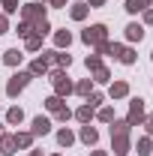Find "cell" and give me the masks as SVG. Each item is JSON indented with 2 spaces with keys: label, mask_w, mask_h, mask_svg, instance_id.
Segmentation results:
<instances>
[{
  "label": "cell",
  "mask_w": 153,
  "mask_h": 156,
  "mask_svg": "<svg viewBox=\"0 0 153 156\" xmlns=\"http://www.w3.org/2000/svg\"><path fill=\"white\" fill-rule=\"evenodd\" d=\"M51 84H54V90H57L54 96H69V93L75 90V87H72V81L66 78V72H60V69L51 72Z\"/></svg>",
  "instance_id": "1"
},
{
  "label": "cell",
  "mask_w": 153,
  "mask_h": 156,
  "mask_svg": "<svg viewBox=\"0 0 153 156\" xmlns=\"http://www.w3.org/2000/svg\"><path fill=\"white\" fill-rule=\"evenodd\" d=\"M105 36H108V27H105V24H90V27L81 33V39H84L87 45H99V42H105Z\"/></svg>",
  "instance_id": "2"
},
{
  "label": "cell",
  "mask_w": 153,
  "mask_h": 156,
  "mask_svg": "<svg viewBox=\"0 0 153 156\" xmlns=\"http://www.w3.org/2000/svg\"><path fill=\"white\" fill-rule=\"evenodd\" d=\"M30 78H33L30 72H15V75L9 78V84H6V93H9V96H18L21 90L30 84Z\"/></svg>",
  "instance_id": "3"
},
{
  "label": "cell",
  "mask_w": 153,
  "mask_h": 156,
  "mask_svg": "<svg viewBox=\"0 0 153 156\" xmlns=\"http://www.w3.org/2000/svg\"><path fill=\"white\" fill-rule=\"evenodd\" d=\"M144 99H138L135 96L132 102H129V117H126V123H129V126H141V120H144Z\"/></svg>",
  "instance_id": "4"
},
{
  "label": "cell",
  "mask_w": 153,
  "mask_h": 156,
  "mask_svg": "<svg viewBox=\"0 0 153 156\" xmlns=\"http://www.w3.org/2000/svg\"><path fill=\"white\" fill-rule=\"evenodd\" d=\"M21 15H24L27 24H30V21L36 24V21L45 18V6H42V3H27V6H21Z\"/></svg>",
  "instance_id": "5"
},
{
  "label": "cell",
  "mask_w": 153,
  "mask_h": 156,
  "mask_svg": "<svg viewBox=\"0 0 153 156\" xmlns=\"http://www.w3.org/2000/svg\"><path fill=\"white\" fill-rule=\"evenodd\" d=\"M111 54H117V60H120V63H126V66L135 63V51H132V48H126V45H114V48H111Z\"/></svg>",
  "instance_id": "6"
},
{
  "label": "cell",
  "mask_w": 153,
  "mask_h": 156,
  "mask_svg": "<svg viewBox=\"0 0 153 156\" xmlns=\"http://www.w3.org/2000/svg\"><path fill=\"white\" fill-rule=\"evenodd\" d=\"M30 132H33V135H48V132H51V120H48V117H33V129H30Z\"/></svg>",
  "instance_id": "7"
},
{
  "label": "cell",
  "mask_w": 153,
  "mask_h": 156,
  "mask_svg": "<svg viewBox=\"0 0 153 156\" xmlns=\"http://www.w3.org/2000/svg\"><path fill=\"white\" fill-rule=\"evenodd\" d=\"M126 39H129V42H141V39H144V27H141V24H126Z\"/></svg>",
  "instance_id": "8"
},
{
  "label": "cell",
  "mask_w": 153,
  "mask_h": 156,
  "mask_svg": "<svg viewBox=\"0 0 153 156\" xmlns=\"http://www.w3.org/2000/svg\"><path fill=\"white\" fill-rule=\"evenodd\" d=\"M111 138H114V153L117 156L129 153V135H111Z\"/></svg>",
  "instance_id": "9"
},
{
  "label": "cell",
  "mask_w": 153,
  "mask_h": 156,
  "mask_svg": "<svg viewBox=\"0 0 153 156\" xmlns=\"http://www.w3.org/2000/svg\"><path fill=\"white\" fill-rule=\"evenodd\" d=\"M15 150H18V144H15V138H12V135H3V138H0V153H3V156H12Z\"/></svg>",
  "instance_id": "10"
},
{
  "label": "cell",
  "mask_w": 153,
  "mask_h": 156,
  "mask_svg": "<svg viewBox=\"0 0 153 156\" xmlns=\"http://www.w3.org/2000/svg\"><path fill=\"white\" fill-rule=\"evenodd\" d=\"M81 141H84V144H96V141H99V132H96L90 123H84V129H81Z\"/></svg>",
  "instance_id": "11"
},
{
  "label": "cell",
  "mask_w": 153,
  "mask_h": 156,
  "mask_svg": "<svg viewBox=\"0 0 153 156\" xmlns=\"http://www.w3.org/2000/svg\"><path fill=\"white\" fill-rule=\"evenodd\" d=\"M87 9H90L87 3H72V9H69V15H72L75 21H84V18H87Z\"/></svg>",
  "instance_id": "12"
},
{
  "label": "cell",
  "mask_w": 153,
  "mask_h": 156,
  "mask_svg": "<svg viewBox=\"0 0 153 156\" xmlns=\"http://www.w3.org/2000/svg\"><path fill=\"white\" fill-rule=\"evenodd\" d=\"M21 57H24V54H21L18 48H9V51L3 54V63H6V66H18V63H21Z\"/></svg>",
  "instance_id": "13"
},
{
  "label": "cell",
  "mask_w": 153,
  "mask_h": 156,
  "mask_svg": "<svg viewBox=\"0 0 153 156\" xmlns=\"http://www.w3.org/2000/svg\"><path fill=\"white\" fill-rule=\"evenodd\" d=\"M69 42H72V33L69 30H57L54 33V45L57 48H69Z\"/></svg>",
  "instance_id": "14"
},
{
  "label": "cell",
  "mask_w": 153,
  "mask_h": 156,
  "mask_svg": "<svg viewBox=\"0 0 153 156\" xmlns=\"http://www.w3.org/2000/svg\"><path fill=\"white\" fill-rule=\"evenodd\" d=\"M147 6H150V0H126V12H144V9H147Z\"/></svg>",
  "instance_id": "15"
},
{
  "label": "cell",
  "mask_w": 153,
  "mask_h": 156,
  "mask_svg": "<svg viewBox=\"0 0 153 156\" xmlns=\"http://www.w3.org/2000/svg\"><path fill=\"white\" fill-rule=\"evenodd\" d=\"M75 93H81V96H90V93H93V78H84V81H78V84H75Z\"/></svg>",
  "instance_id": "16"
},
{
  "label": "cell",
  "mask_w": 153,
  "mask_h": 156,
  "mask_svg": "<svg viewBox=\"0 0 153 156\" xmlns=\"http://www.w3.org/2000/svg\"><path fill=\"white\" fill-rule=\"evenodd\" d=\"M129 129H132V126H129L126 120H114V123H111V135H129Z\"/></svg>",
  "instance_id": "17"
},
{
  "label": "cell",
  "mask_w": 153,
  "mask_h": 156,
  "mask_svg": "<svg viewBox=\"0 0 153 156\" xmlns=\"http://www.w3.org/2000/svg\"><path fill=\"white\" fill-rule=\"evenodd\" d=\"M27 72H30V75H45V72H48V63L39 57V60H33V63H30V69H27Z\"/></svg>",
  "instance_id": "18"
},
{
  "label": "cell",
  "mask_w": 153,
  "mask_h": 156,
  "mask_svg": "<svg viewBox=\"0 0 153 156\" xmlns=\"http://www.w3.org/2000/svg\"><path fill=\"white\" fill-rule=\"evenodd\" d=\"M126 93H129V84H126V81H114V84H111V96L114 99L126 96Z\"/></svg>",
  "instance_id": "19"
},
{
  "label": "cell",
  "mask_w": 153,
  "mask_h": 156,
  "mask_svg": "<svg viewBox=\"0 0 153 156\" xmlns=\"http://www.w3.org/2000/svg\"><path fill=\"white\" fill-rule=\"evenodd\" d=\"M75 117L81 120V123H90V120H93V105H81V108L75 111Z\"/></svg>",
  "instance_id": "20"
},
{
  "label": "cell",
  "mask_w": 153,
  "mask_h": 156,
  "mask_svg": "<svg viewBox=\"0 0 153 156\" xmlns=\"http://www.w3.org/2000/svg\"><path fill=\"white\" fill-rule=\"evenodd\" d=\"M45 108H48V111H54V114H57L60 108H66V105H63V99H60V96H48V99H45Z\"/></svg>",
  "instance_id": "21"
},
{
  "label": "cell",
  "mask_w": 153,
  "mask_h": 156,
  "mask_svg": "<svg viewBox=\"0 0 153 156\" xmlns=\"http://www.w3.org/2000/svg\"><path fill=\"white\" fill-rule=\"evenodd\" d=\"M21 120H24V111H21L18 105H15V108H9V111H6V123H21Z\"/></svg>",
  "instance_id": "22"
},
{
  "label": "cell",
  "mask_w": 153,
  "mask_h": 156,
  "mask_svg": "<svg viewBox=\"0 0 153 156\" xmlns=\"http://www.w3.org/2000/svg\"><path fill=\"white\" fill-rule=\"evenodd\" d=\"M12 138H15L18 147H30L33 144V132H18V135H12Z\"/></svg>",
  "instance_id": "23"
},
{
  "label": "cell",
  "mask_w": 153,
  "mask_h": 156,
  "mask_svg": "<svg viewBox=\"0 0 153 156\" xmlns=\"http://www.w3.org/2000/svg\"><path fill=\"white\" fill-rule=\"evenodd\" d=\"M57 141H60V147H69V144L75 141V135H72L69 129H60V132H57Z\"/></svg>",
  "instance_id": "24"
},
{
  "label": "cell",
  "mask_w": 153,
  "mask_h": 156,
  "mask_svg": "<svg viewBox=\"0 0 153 156\" xmlns=\"http://www.w3.org/2000/svg\"><path fill=\"white\" fill-rule=\"evenodd\" d=\"M33 33H39V36H45V33H51V24H48L45 18H42V21H36V24H33Z\"/></svg>",
  "instance_id": "25"
},
{
  "label": "cell",
  "mask_w": 153,
  "mask_h": 156,
  "mask_svg": "<svg viewBox=\"0 0 153 156\" xmlns=\"http://www.w3.org/2000/svg\"><path fill=\"white\" fill-rule=\"evenodd\" d=\"M39 45H42V36H39V33H30V36H27V51H36Z\"/></svg>",
  "instance_id": "26"
},
{
  "label": "cell",
  "mask_w": 153,
  "mask_h": 156,
  "mask_svg": "<svg viewBox=\"0 0 153 156\" xmlns=\"http://www.w3.org/2000/svg\"><path fill=\"white\" fill-rule=\"evenodd\" d=\"M138 156H150V138H141L138 141Z\"/></svg>",
  "instance_id": "27"
},
{
  "label": "cell",
  "mask_w": 153,
  "mask_h": 156,
  "mask_svg": "<svg viewBox=\"0 0 153 156\" xmlns=\"http://www.w3.org/2000/svg\"><path fill=\"white\" fill-rule=\"evenodd\" d=\"M99 120L102 123H114V108H102L99 111Z\"/></svg>",
  "instance_id": "28"
},
{
  "label": "cell",
  "mask_w": 153,
  "mask_h": 156,
  "mask_svg": "<svg viewBox=\"0 0 153 156\" xmlns=\"http://www.w3.org/2000/svg\"><path fill=\"white\" fill-rule=\"evenodd\" d=\"M93 81H99V84H102V81H108V69H105V66L93 69Z\"/></svg>",
  "instance_id": "29"
},
{
  "label": "cell",
  "mask_w": 153,
  "mask_h": 156,
  "mask_svg": "<svg viewBox=\"0 0 153 156\" xmlns=\"http://www.w3.org/2000/svg\"><path fill=\"white\" fill-rule=\"evenodd\" d=\"M99 66H102V57L99 54H90L87 57V69H99Z\"/></svg>",
  "instance_id": "30"
},
{
  "label": "cell",
  "mask_w": 153,
  "mask_h": 156,
  "mask_svg": "<svg viewBox=\"0 0 153 156\" xmlns=\"http://www.w3.org/2000/svg\"><path fill=\"white\" fill-rule=\"evenodd\" d=\"M54 63H57V66H69V63H72V57H69V54H60V51H57Z\"/></svg>",
  "instance_id": "31"
},
{
  "label": "cell",
  "mask_w": 153,
  "mask_h": 156,
  "mask_svg": "<svg viewBox=\"0 0 153 156\" xmlns=\"http://www.w3.org/2000/svg\"><path fill=\"white\" fill-rule=\"evenodd\" d=\"M87 105H102V93H90V96H87Z\"/></svg>",
  "instance_id": "32"
},
{
  "label": "cell",
  "mask_w": 153,
  "mask_h": 156,
  "mask_svg": "<svg viewBox=\"0 0 153 156\" xmlns=\"http://www.w3.org/2000/svg\"><path fill=\"white\" fill-rule=\"evenodd\" d=\"M0 3H3L6 12H15V9H18V0H0Z\"/></svg>",
  "instance_id": "33"
},
{
  "label": "cell",
  "mask_w": 153,
  "mask_h": 156,
  "mask_svg": "<svg viewBox=\"0 0 153 156\" xmlns=\"http://www.w3.org/2000/svg\"><path fill=\"white\" fill-rule=\"evenodd\" d=\"M69 117H72L69 108H60V111H57V120H69Z\"/></svg>",
  "instance_id": "34"
},
{
  "label": "cell",
  "mask_w": 153,
  "mask_h": 156,
  "mask_svg": "<svg viewBox=\"0 0 153 156\" xmlns=\"http://www.w3.org/2000/svg\"><path fill=\"white\" fill-rule=\"evenodd\" d=\"M0 33H9V21H6V15H0Z\"/></svg>",
  "instance_id": "35"
},
{
  "label": "cell",
  "mask_w": 153,
  "mask_h": 156,
  "mask_svg": "<svg viewBox=\"0 0 153 156\" xmlns=\"http://www.w3.org/2000/svg\"><path fill=\"white\" fill-rule=\"evenodd\" d=\"M144 21H147V24H153V9H150V6L144 9Z\"/></svg>",
  "instance_id": "36"
},
{
  "label": "cell",
  "mask_w": 153,
  "mask_h": 156,
  "mask_svg": "<svg viewBox=\"0 0 153 156\" xmlns=\"http://www.w3.org/2000/svg\"><path fill=\"white\" fill-rule=\"evenodd\" d=\"M102 3H105V0H90L87 6H102Z\"/></svg>",
  "instance_id": "37"
},
{
  "label": "cell",
  "mask_w": 153,
  "mask_h": 156,
  "mask_svg": "<svg viewBox=\"0 0 153 156\" xmlns=\"http://www.w3.org/2000/svg\"><path fill=\"white\" fill-rule=\"evenodd\" d=\"M51 3H54V6H66V0H51Z\"/></svg>",
  "instance_id": "38"
},
{
  "label": "cell",
  "mask_w": 153,
  "mask_h": 156,
  "mask_svg": "<svg viewBox=\"0 0 153 156\" xmlns=\"http://www.w3.org/2000/svg\"><path fill=\"white\" fill-rule=\"evenodd\" d=\"M30 156H42V153H39V150H30Z\"/></svg>",
  "instance_id": "39"
},
{
  "label": "cell",
  "mask_w": 153,
  "mask_h": 156,
  "mask_svg": "<svg viewBox=\"0 0 153 156\" xmlns=\"http://www.w3.org/2000/svg\"><path fill=\"white\" fill-rule=\"evenodd\" d=\"M90 156H105V153H102V150H96V153H90Z\"/></svg>",
  "instance_id": "40"
},
{
  "label": "cell",
  "mask_w": 153,
  "mask_h": 156,
  "mask_svg": "<svg viewBox=\"0 0 153 156\" xmlns=\"http://www.w3.org/2000/svg\"><path fill=\"white\" fill-rule=\"evenodd\" d=\"M0 138H3V123H0Z\"/></svg>",
  "instance_id": "41"
}]
</instances>
